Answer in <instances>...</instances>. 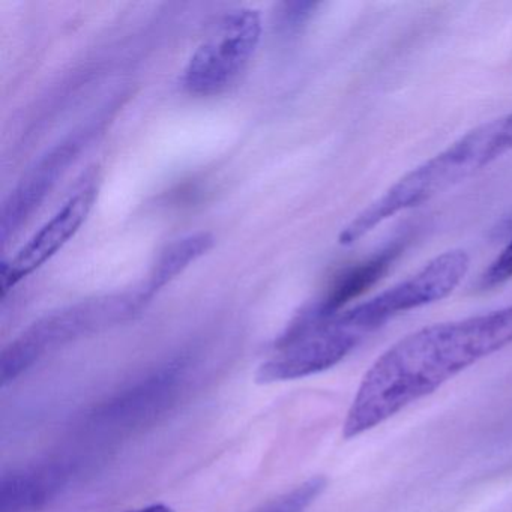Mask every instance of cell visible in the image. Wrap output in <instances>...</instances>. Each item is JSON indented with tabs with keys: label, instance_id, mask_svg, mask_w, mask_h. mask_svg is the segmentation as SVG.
<instances>
[{
	"label": "cell",
	"instance_id": "obj_7",
	"mask_svg": "<svg viewBox=\"0 0 512 512\" xmlns=\"http://www.w3.org/2000/svg\"><path fill=\"white\" fill-rule=\"evenodd\" d=\"M68 478L70 466L62 461L5 473L0 484V512L40 509L64 488Z\"/></svg>",
	"mask_w": 512,
	"mask_h": 512
},
{
	"label": "cell",
	"instance_id": "obj_2",
	"mask_svg": "<svg viewBox=\"0 0 512 512\" xmlns=\"http://www.w3.org/2000/svg\"><path fill=\"white\" fill-rule=\"evenodd\" d=\"M511 151L512 113H509L464 134L445 151L395 182L344 227L338 242L341 245L355 244L394 215L445 193Z\"/></svg>",
	"mask_w": 512,
	"mask_h": 512
},
{
	"label": "cell",
	"instance_id": "obj_1",
	"mask_svg": "<svg viewBox=\"0 0 512 512\" xmlns=\"http://www.w3.org/2000/svg\"><path fill=\"white\" fill-rule=\"evenodd\" d=\"M509 344L512 304L407 335L389 347L365 373L347 412L343 436L353 439L373 430Z\"/></svg>",
	"mask_w": 512,
	"mask_h": 512
},
{
	"label": "cell",
	"instance_id": "obj_3",
	"mask_svg": "<svg viewBox=\"0 0 512 512\" xmlns=\"http://www.w3.org/2000/svg\"><path fill=\"white\" fill-rule=\"evenodd\" d=\"M146 304L148 299L140 289L136 292L86 299L79 304L47 314L5 347L0 362L2 386L16 380L47 353L79 338L118 325L139 313Z\"/></svg>",
	"mask_w": 512,
	"mask_h": 512
},
{
	"label": "cell",
	"instance_id": "obj_5",
	"mask_svg": "<svg viewBox=\"0 0 512 512\" xmlns=\"http://www.w3.org/2000/svg\"><path fill=\"white\" fill-rule=\"evenodd\" d=\"M97 178L86 179L62 208L2 265V296L7 295L23 278L49 262L70 242L83 226L98 197Z\"/></svg>",
	"mask_w": 512,
	"mask_h": 512
},
{
	"label": "cell",
	"instance_id": "obj_10",
	"mask_svg": "<svg viewBox=\"0 0 512 512\" xmlns=\"http://www.w3.org/2000/svg\"><path fill=\"white\" fill-rule=\"evenodd\" d=\"M325 488L326 478L314 476L251 512H305Z\"/></svg>",
	"mask_w": 512,
	"mask_h": 512
},
{
	"label": "cell",
	"instance_id": "obj_8",
	"mask_svg": "<svg viewBox=\"0 0 512 512\" xmlns=\"http://www.w3.org/2000/svg\"><path fill=\"white\" fill-rule=\"evenodd\" d=\"M400 253L401 245L395 242L385 250L371 256L370 259L350 266L338 277H335L325 295L304 313L311 317H317V319L340 313L353 299L364 295L370 287L380 281Z\"/></svg>",
	"mask_w": 512,
	"mask_h": 512
},
{
	"label": "cell",
	"instance_id": "obj_11",
	"mask_svg": "<svg viewBox=\"0 0 512 512\" xmlns=\"http://www.w3.org/2000/svg\"><path fill=\"white\" fill-rule=\"evenodd\" d=\"M512 280V239L500 251L499 256L485 269L479 280L481 289H494Z\"/></svg>",
	"mask_w": 512,
	"mask_h": 512
},
{
	"label": "cell",
	"instance_id": "obj_9",
	"mask_svg": "<svg viewBox=\"0 0 512 512\" xmlns=\"http://www.w3.org/2000/svg\"><path fill=\"white\" fill-rule=\"evenodd\" d=\"M212 245H214V236L208 232L194 233L167 245L158 256L149 274V280L142 287L146 299L151 301L163 287L178 278L188 266L205 256Z\"/></svg>",
	"mask_w": 512,
	"mask_h": 512
},
{
	"label": "cell",
	"instance_id": "obj_6",
	"mask_svg": "<svg viewBox=\"0 0 512 512\" xmlns=\"http://www.w3.org/2000/svg\"><path fill=\"white\" fill-rule=\"evenodd\" d=\"M91 133L92 130H83L68 137L43 155L23 176L22 181L5 203L4 218H2L4 242H8L11 236L22 229L23 224H26L31 215L40 208L41 203L52 193L59 179L64 176L83 146L88 143Z\"/></svg>",
	"mask_w": 512,
	"mask_h": 512
},
{
	"label": "cell",
	"instance_id": "obj_4",
	"mask_svg": "<svg viewBox=\"0 0 512 512\" xmlns=\"http://www.w3.org/2000/svg\"><path fill=\"white\" fill-rule=\"evenodd\" d=\"M260 37L259 11L236 8L224 14L188 61L182 77L185 91L196 97L226 92L250 64Z\"/></svg>",
	"mask_w": 512,
	"mask_h": 512
},
{
	"label": "cell",
	"instance_id": "obj_12",
	"mask_svg": "<svg viewBox=\"0 0 512 512\" xmlns=\"http://www.w3.org/2000/svg\"><path fill=\"white\" fill-rule=\"evenodd\" d=\"M124 512H173V509L170 508L166 503H152V505L142 506V508L137 509H128V511Z\"/></svg>",
	"mask_w": 512,
	"mask_h": 512
}]
</instances>
